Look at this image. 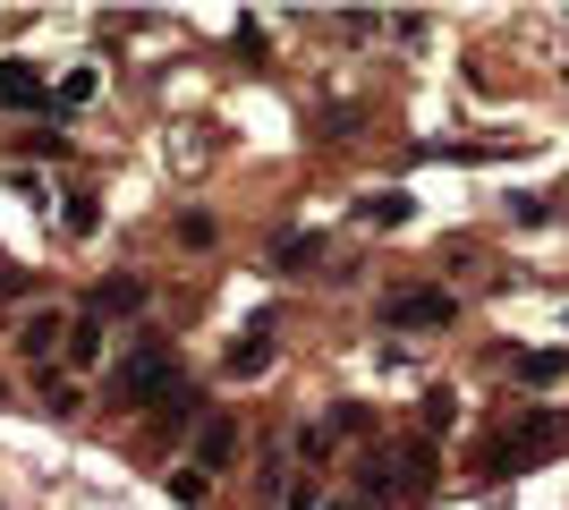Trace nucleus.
Wrapping results in <instances>:
<instances>
[{
	"label": "nucleus",
	"instance_id": "0eeeda50",
	"mask_svg": "<svg viewBox=\"0 0 569 510\" xmlns=\"http://www.w3.org/2000/svg\"><path fill=\"white\" fill-rule=\"evenodd\" d=\"M137 307H144V281H137V272H111V281L94 290V316H137Z\"/></svg>",
	"mask_w": 569,
	"mask_h": 510
},
{
	"label": "nucleus",
	"instance_id": "423d86ee",
	"mask_svg": "<svg viewBox=\"0 0 569 510\" xmlns=\"http://www.w3.org/2000/svg\"><path fill=\"white\" fill-rule=\"evenodd\" d=\"M43 102H51V86L26 69V60H9V69H0V111H43Z\"/></svg>",
	"mask_w": 569,
	"mask_h": 510
},
{
	"label": "nucleus",
	"instance_id": "f257e3e1",
	"mask_svg": "<svg viewBox=\"0 0 569 510\" xmlns=\"http://www.w3.org/2000/svg\"><path fill=\"white\" fill-rule=\"evenodd\" d=\"M179 391H188V383H179V349H170V340L144 332V340L119 349V366H111V400H119V409H144V417H153V409H170Z\"/></svg>",
	"mask_w": 569,
	"mask_h": 510
},
{
	"label": "nucleus",
	"instance_id": "f8f14e48",
	"mask_svg": "<svg viewBox=\"0 0 569 510\" xmlns=\"http://www.w3.org/2000/svg\"><path fill=\"white\" fill-rule=\"evenodd\" d=\"M196 417V391H179V400H170V409H153V434H179V426H188Z\"/></svg>",
	"mask_w": 569,
	"mask_h": 510
},
{
	"label": "nucleus",
	"instance_id": "ddd939ff",
	"mask_svg": "<svg viewBox=\"0 0 569 510\" xmlns=\"http://www.w3.org/2000/svg\"><path fill=\"white\" fill-rule=\"evenodd\" d=\"M204 486H213L204 468H179V477H170V493H179V502H204Z\"/></svg>",
	"mask_w": 569,
	"mask_h": 510
},
{
	"label": "nucleus",
	"instance_id": "20e7f679",
	"mask_svg": "<svg viewBox=\"0 0 569 510\" xmlns=\"http://www.w3.org/2000/svg\"><path fill=\"white\" fill-rule=\"evenodd\" d=\"M382 323H400V332H442V323H459V298L451 290H391Z\"/></svg>",
	"mask_w": 569,
	"mask_h": 510
},
{
	"label": "nucleus",
	"instance_id": "f03ea898",
	"mask_svg": "<svg viewBox=\"0 0 569 510\" xmlns=\"http://www.w3.org/2000/svg\"><path fill=\"white\" fill-rule=\"evenodd\" d=\"M357 486H366V502H391V493H426L433 486V442H382V451H366L357 460Z\"/></svg>",
	"mask_w": 569,
	"mask_h": 510
},
{
	"label": "nucleus",
	"instance_id": "39448f33",
	"mask_svg": "<svg viewBox=\"0 0 569 510\" xmlns=\"http://www.w3.org/2000/svg\"><path fill=\"white\" fill-rule=\"evenodd\" d=\"M230 460H238V417H204V426H196V468L213 477V468H230Z\"/></svg>",
	"mask_w": 569,
	"mask_h": 510
},
{
	"label": "nucleus",
	"instance_id": "9d476101",
	"mask_svg": "<svg viewBox=\"0 0 569 510\" xmlns=\"http://www.w3.org/2000/svg\"><path fill=\"white\" fill-rule=\"evenodd\" d=\"M51 340H60V316H26V332H18L26 358H51Z\"/></svg>",
	"mask_w": 569,
	"mask_h": 510
},
{
	"label": "nucleus",
	"instance_id": "7ed1b4c3",
	"mask_svg": "<svg viewBox=\"0 0 569 510\" xmlns=\"http://www.w3.org/2000/svg\"><path fill=\"white\" fill-rule=\"evenodd\" d=\"M561 434H569L561 417H527V426H510V434H501L493 451H485V468H493V477H510V468H536V460H545V451H552Z\"/></svg>",
	"mask_w": 569,
	"mask_h": 510
},
{
	"label": "nucleus",
	"instance_id": "9b49d317",
	"mask_svg": "<svg viewBox=\"0 0 569 510\" xmlns=\"http://www.w3.org/2000/svg\"><path fill=\"white\" fill-rule=\"evenodd\" d=\"M43 409L51 417H77V383L60 374V366H43Z\"/></svg>",
	"mask_w": 569,
	"mask_h": 510
},
{
	"label": "nucleus",
	"instance_id": "6e6552de",
	"mask_svg": "<svg viewBox=\"0 0 569 510\" xmlns=\"http://www.w3.org/2000/svg\"><path fill=\"white\" fill-rule=\"evenodd\" d=\"M69 358H77V366H94V358H102V316H94V307L69 323Z\"/></svg>",
	"mask_w": 569,
	"mask_h": 510
},
{
	"label": "nucleus",
	"instance_id": "1a4fd4ad",
	"mask_svg": "<svg viewBox=\"0 0 569 510\" xmlns=\"http://www.w3.org/2000/svg\"><path fill=\"white\" fill-rule=\"evenodd\" d=\"M256 366H272V332H247L230 349V374H256Z\"/></svg>",
	"mask_w": 569,
	"mask_h": 510
},
{
	"label": "nucleus",
	"instance_id": "4468645a",
	"mask_svg": "<svg viewBox=\"0 0 569 510\" xmlns=\"http://www.w3.org/2000/svg\"><path fill=\"white\" fill-rule=\"evenodd\" d=\"M519 374H527V383H561V349H545V358H527Z\"/></svg>",
	"mask_w": 569,
	"mask_h": 510
}]
</instances>
